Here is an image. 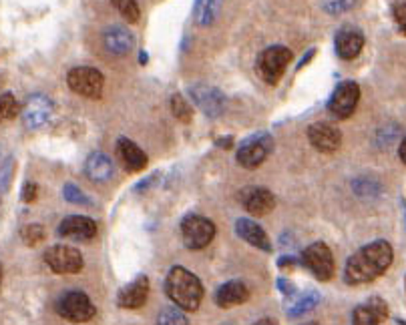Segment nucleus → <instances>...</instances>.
I'll return each instance as SVG.
<instances>
[{"instance_id":"obj_1","label":"nucleus","mask_w":406,"mask_h":325,"mask_svg":"<svg viewBox=\"0 0 406 325\" xmlns=\"http://www.w3.org/2000/svg\"><path fill=\"white\" fill-rule=\"evenodd\" d=\"M392 259H394V251L391 243L374 241L370 245H364L360 251H356L348 259L344 281L350 285H360V283L378 279L392 265Z\"/></svg>"},{"instance_id":"obj_2","label":"nucleus","mask_w":406,"mask_h":325,"mask_svg":"<svg viewBox=\"0 0 406 325\" xmlns=\"http://www.w3.org/2000/svg\"><path fill=\"white\" fill-rule=\"evenodd\" d=\"M165 291L169 299L183 311H196L203 299V285L185 267H173L167 273Z\"/></svg>"},{"instance_id":"obj_3","label":"nucleus","mask_w":406,"mask_h":325,"mask_svg":"<svg viewBox=\"0 0 406 325\" xmlns=\"http://www.w3.org/2000/svg\"><path fill=\"white\" fill-rule=\"evenodd\" d=\"M57 313L60 317L69 319V321L85 324V321H90L97 315V310H95V305H93V301H90L87 293L69 291L57 301Z\"/></svg>"},{"instance_id":"obj_4","label":"nucleus","mask_w":406,"mask_h":325,"mask_svg":"<svg viewBox=\"0 0 406 325\" xmlns=\"http://www.w3.org/2000/svg\"><path fill=\"white\" fill-rule=\"evenodd\" d=\"M67 83L71 90H75L76 95L87 97V99H99L103 87H105V78L93 67H76L71 73L67 74Z\"/></svg>"},{"instance_id":"obj_5","label":"nucleus","mask_w":406,"mask_h":325,"mask_svg":"<svg viewBox=\"0 0 406 325\" xmlns=\"http://www.w3.org/2000/svg\"><path fill=\"white\" fill-rule=\"evenodd\" d=\"M292 60V53L286 46H270L266 48L259 59H257V69L259 74L266 83L276 85L280 81V76L286 73L287 64Z\"/></svg>"},{"instance_id":"obj_6","label":"nucleus","mask_w":406,"mask_h":325,"mask_svg":"<svg viewBox=\"0 0 406 325\" xmlns=\"http://www.w3.org/2000/svg\"><path fill=\"white\" fill-rule=\"evenodd\" d=\"M181 233L187 249H203L215 237V225L201 215H189L181 223Z\"/></svg>"},{"instance_id":"obj_7","label":"nucleus","mask_w":406,"mask_h":325,"mask_svg":"<svg viewBox=\"0 0 406 325\" xmlns=\"http://www.w3.org/2000/svg\"><path fill=\"white\" fill-rule=\"evenodd\" d=\"M302 263L312 271V275L320 281H328L334 277V255L326 243H314L302 253Z\"/></svg>"},{"instance_id":"obj_8","label":"nucleus","mask_w":406,"mask_h":325,"mask_svg":"<svg viewBox=\"0 0 406 325\" xmlns=\"http://www.w3.org/2000/svg\"><path fill=\"white\" fill-rule=\"evenodd\" d=\"M358 101H360V87L354 81H344L334 90L330 103H328V111L334 118L344 120L354 115Z\"/></svg>"},{"instance_id":"obj_9","label":"nucleus","mask_w":406,"mask_h":325,"mask_svg":"<svg viewBox=\"0 0 406 325\" xmlns=\"http://www.w3.org/2000/svg\"><path fill=\"white\" fill-rule=\"evenodd\" d=\"M273 148V141L270 134L259 133L245 139L238 151V162L245 169H256L262 162L268 159V155Z\"/></svg>"},{"instance_id":"obj_10","label":"nucleus","mask_w":406,"mask_h":325,"mask_svg":"<svg viewBox=\"0 0 406 325\" xmlns=\"http://www.w3.org/2000/svg\"><path fill=\"white\" fill-rule=\"evenodd\" d=\"M46 265L59 275H75L83 269V255L75 247L69 245H55L45 253Z\"/></svg>"},{"instance_id":"obj_11","label":"nucleus","mask_w":406,"mask_h":325,"mask_svg":"<svg viewBox=\"0 0 406 325\" xmlns=\"http://www.w3.org/2000/svg\"><path fill=\"white\" fill-rule=\"evenodd\" d=\"M55 111L53 101L45 95H32L22 109V123L27 129H41Z\"/></svg>"},{"instance_id":"obj_12","label":"nucleus","mask_w":406,"mask_h":325,"mask_svg":"<svg viewBox=\"0 0 406 325\" xmlns=\"http://www.w3.org/2000/svg\"><path fill=\"white\" fill-rule=\"evenodd\" d=\"M240 201L243 207L248 209L252 215L256 217H264L273 211L276 207V199L268 189L264 187H245L240 193Z\"/></svg>"},{"instance_id":"obj_13","label":"nucleus","mask_w":406,"mask_h":325,"mask_svg":"<svg viewBox=\"0 0 406 325\" xmlns=\"http://www.w3.org/2000/svg\"><path fill=\"white\" fill-rule=\"evenodd\" d=\"M308 139L320 153H334L342 145V133L328 123H314L308 129Z\"/></svg>"},{"instance_id":"obj_14","label":"nucleus","mask_w":406,"mask_h":325,"mask_svg":"<svg viewBox=\"0 0 406 325\" xmlns=\"http://www.w3.org/2000/svg\"><path fill=\"white\" fill-rule=\"evenodd\" d=\"M191 99L211 118L219 117L224 113V106H226V97L222 95V90L213 89V87H205V85L191 87Z\"/></svg>"},{"instance_id":"obj_15","label":"nucleus","mask_w":406,"mask_h":325,"mask_svg":"<svg viewBox=\"0 0 406 325\" xmlns=\"http://www.w3.org/2000/svg\"><path fill=\"white\" fill-rule=\"evenodd\" d=\"M59 235L73 241H90L97 235V223L83 215H71L60 221Z\"/></svg>"},{"instance_id":"obj_16","label":"nucleus","mask_w":406,"mask_h":325,"mask_svg":"<svg viewBox=\"0 0 406 325\" xmlns=\"http://www.w3.org/2000/svg\"><path fill=\"white\" fill-rule=\"evenodd\" d=\"M386 317H388V307L380 297H372V299L364 301L352 313V321L356 325L382 324V321H386Z\"/></svg>"},{"instance_id":"obj_17","label":"nucleus","mask_w":406,"mask_h":325,"mask_svg":"<svg viewBox=\"0 0 406 325\" xmlns=\"http://www.w3.org/2000/svg\"><path fill=\"white\" fill-rule=\"evenodd\" d=\"M147 296H149V279L145 275H139L135 281H131L119 291V305L125 310H137L147 301Z\"/></svg>"},{"instance_id":"obj_18","label":"nucleus","mask_w":406,"mask_h":325,"mask_svg":"<svg viewBox=\"0 0 406 325\" xmlns=\"http://www.w3.org/2000/svg\"><path fill=\"white\" fill-rule=\"evenodd\" d=\"M364 46V34L358 29H342L336 34V53L344 60L356 59Z\"/></svg>"},{"instance_id":"obj_19","label":"nucleus","mask_w":406,"mask_h":325,"mask_svg":"<svg viewBox=\"0 0 406 325\" xmlns=\"http://www.w3.org/2000/svg\"><path fill=\"white\" fill-rule=\"evenodd\" d=\"M103 43H105V48L109 53L123 57V55L131 53V48L135 46V39L125 27H111L103 34Z\"/></svg>"},{"instance_id":"obj_20","label":"nucleus","mask_w":406,"mask_h":325,"mask_svg":"<svg viewBox=\"0 0 406 325\" xmlns=\"http://www.w3.org/2000/svg\"><path fill=\"white\" fill-rule=\"evenodd\" d=\"M250 299V289L245 283L241 281H229L226 285H222L215 293V301L219 307H234V305H241Z\"/></svg>"},{"instance_id":"obj_21","label":"nucleus","mask_w":406,"mask_h":325,"mask_svg":"<svg viewBox=\"0 0 406 325\" xmlns=\"http://www.w3.org/2000/svg\"><path fill=\"white\" fill-rule=\"evenodd\" d=\"M236 231H238V235H240L243 241H248L250 245H254V247L262 249V251H271V243L268 235H266V231H264L257 223L252 221V219H238Z\"/></svg>"},{"instance_id":"obj_22","label":"nucleus","mask_w":406,"mask_h":325,"mask_svg":"<svg viewBox=\"0 0 406 325\" xmlns=\"http://www.w3.org/2000/svg\"><path fill=\"white\" fill-rule=\"evenodd\" d=\"M85 173L95 183H105L113 177V161L105 153H93L85 162Z\"/></svg>"},{"instance_id":"obj_23","label":"nucleus","mask_w":406,"mask_h":325,"mask_svg":"<svg viewBox=\"0 0 406 325\" xmlns=\"http://www.w3.org/2000/svg\"><path fill=\"white\" fill-rule=\"evenodd\" d=\"M119 155L127 165V169H131V171H143L147 167V155L129 139L119 141Z\"/></svg>"},{"instance_id":"obj_24","label":"nucleus","mask_w":406,"mask_h":325,"mask_svg":"<svg viewBox=\"0 0 406 325\" xmlns=\"http://www.w3.org/2000/svg\"><path fill=\"white\" fill-rule=\"evenodd\" d=\"M222 6V0H197L196 4V18L201 27H210L213 20L217 18Z\"/></svg>"},{"instance_id":"obj_25","label":"nucleus","mask_w":406,"mask_h":325,"mask_svg":"<svg viewBox=\"0 0 406 325\" xmlns=\"http://www.w3.org/2000/svg\"><path fill=\"white\" fill-rule=\"evenodd\" d=\"M318 303H320V296H318L316 291H308V293L298 297V299L287 307V313H290L292 317H300L304 313L314 310Z\"/></svg>"},{"instance_id":"obj_26","label":"nucleus","mask_w":406,"mask_h":325,"mask_svg":"<svg viewBox=\"0 0 406 325\" xmlns=\"http://www.w3.org/2000/svg\"><path fill=\"white\" fill-rule=\"evenodd\" d=\"M171 111H173V115L177 120L181 123H191V117H194V111H191V106L187 104V101L181 97V95H173L171 97Z\"/></svg>"},{"instance_id":"obj_27","label":"nucleus","mask_w":406,"mask_h":325,"mask_svg":"<svg viewBox=\"0 0 406 325\" xmlns=\"http://www.w3.org/2000/svg\"><path fill=\"white\" fill-rule=\"evenodd\" d=\"M16 113H18V103H16L15 95L13 92L0 95V123L15 118Z\"/></svg>"},{"instance_id":"obj_28","label":"nucleus","mask_w":406,"mask_h":325,"mask_svg":"<svg viewBox=\"0 0 406 325\" xmlns=\"http://www.w3.org/2000/svg\"><path fill=\"white\" fill-rule=\"evenodd\" d=\"M113 4L117 6V11H119L123 18L127 20V22H137L139 20V16H141V11H139V4H137V0H113Z\"/></svg>"},{"instance_id":"obj_29","label":"nucleus","mask_w":406,"mask_h":325,"mask_svg":"<svg viewBox=\"0 0 406 325\" xmlns=\"http://www.w3.org/2000/svg\"><path fill=\"white\" fill-rule=\"evenodd\" d=\"M20 237H22V241H25V245H29V247H34V245H39L43 239H45V227L43 225H36V223H32V225H27L22 231H20Z\"/></svg>"},{"instance_id":"obj_30","label":"nucleus","mask_w":406,"mask_h":325,"mask_svg":"<svg viewBox=\"0 0 406 325\" xmlns=\"http://www.w3.org/2000/svg\"><path fill=\"white\" fill-rule=\"evenodd\" d=\"M62 197H65L69 203H76V205H89L90 203L89 197L81 191L79 187H75V185H65V189H62Z\"/></svg>"},{"instance_id":"obj_31","label":"nucleus","mask_w":406,"mask_h":325,"mask_svg":"<svg viewBox=\"0 0 406 325\" xmlns=\"http://www.w3.org/2000/svg\"><path fill=\"white\" fill-rule=\"evenodd\" d=\"M157 324H187V317L181 313L177 307H167L159 313V319H157Z\"/></svg>"},{"instance_id":"obj_32","label":"nucleus","mask_w":406,"mask_h":325,"mask_svg":"<svg viewBox=\"0 0 406 325\" xmlns=\"http://www.w3.org/2000/svg\"><path fill=\"white\" fill-rule=\"evenodd\" d=\"M354 6V0H324V11L328 15H340Z\"/></svg>"},{"instance_id":"obj_33","label":"nucleus","mask_w":406,"mask_h":325,"mask_svg":"<svg viewBox=\"0 0 406 325\" xmlns=\"http://www.w3.org/2000/svg\"><path fill=\"white\" fill-rule=\"evenodd\" d=\"M392 16H394V22L398 30L406 34V2H398L394 8H392Z\"/></svg>"},{"instance_id":"obj_34","label":"nucleus","mask_w":406,"mask_h":325,"mask_svg":"<svg viewBox=\"0 0 406 325\" xmlns=\"http://www.w3.org/2000/svg\"><path fill=\"white\" fill-rule=\"evenodd\" d=\"M11 179H13V157H8L6 162L0 167V189H2V191L8 189Z\"/></svg>"},{"instance_id":"obj_35","label":"nucleus","mask_w":406,"mask_h":325,"mask_svg":"<svg viewBox=\"0 0 406 325\" xmlns=\"http://www.w3.org/2000/svg\"><path fill=\"white\" fill-rule=\"evenodd\" d=\"M354 189H356V193H360V195H372V193L378 191L380 187H378V183H374V181L358 179V181L354 183Z\"/></svg>"},{"instance_id":"obj_36","label":"nucleus","mask_w":406,"mask_h":325,"mask_svg":"<svg viewBox=\"0 0 406 325\" xmlns=\"http://www.w3.org/2000/svg\"><path fill=\"white\" fill-rule=\"evenodd\" d=\"M36 199V185L34 183H27L22 189V201L25 203H32Z\"/></svg>"},{"instance_id":"obj_37","label":"nucleus","mask_w":406,"mask_h":325,"mask_svg":"<svg viewBox=\"0 0 406 325\" xmlns=\"http://www.w3.org/2000/svg\"><path fill=\"white\" fill-rule=\"evenodd\" d=\"M278 285H280V291H282V293H286V296H292V293H294V285H292L287 279H284V277L278 279Z\"/></svg>"},{"instance_id":"obj_38","label":"nucleus","mask_w":406,"mask_h":325,"mask_svg":"<svg viewBox=\"0 0 406 325\" xmlns=\"http://www.w3.org/2000/svg\"><path fill=\"white\" fill-rule=\"evenodd\" d=\"M296 263H298V261H296L292 255H286V257H282V259L278 261V265L280 267H296Z\"/></svg>"},{"instance_id":"obj_39","label":"nucleus","mask_w":406,"mask_h":325,"mask_svg":"<svg viewBox=\"0 0 406 325\" xmlns=\"http://www.w3.org/2000/svg\"><path fill=\"white\" fill-rule=\"evenodd\" d=\"M398 157H400V161H402L406 165V137L402 139L400 147H398Z\"/></svg>"},{"instance_id":"obj_40","label":"nucleus","mask_w":406,"mask_h":325,"mask_svg":"<svg viewBox=\"0 0 406 325\" xmlns=\"http://www.w3.org/2000/svg\"><path fill=\"white\" fill-rule=\"evenodd\" d=\"M147 62V55L145 53H141V64H145Z\"/></svg>"},{"instance_id":"obj_41","label":"nucleus","mask_w":406,"mask_h":325,"mask_svg":"<svg viewBox=\"0 0 406 325\" xmlns=\"http://www.w3.org/2000/svg\"><path fill=\"white\" fill-rule=\"evenodd\" d=\"M0 283H2V267H0Z\"/></svg>"},{"instance_id":"obj_42","label":"nucleus","mask_w":406,"mask_h":325,"mask_svg":"<svg viewBox=\"0 0 406 325\" xmlns=\"http://www.w3.org/2000/svg\"><path fill=\"white\" fill-rule=\"evenodd\" d=\"M405 287H406V277H405Z\"/></svg>"}]
</instances>
